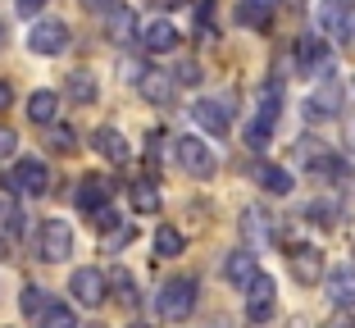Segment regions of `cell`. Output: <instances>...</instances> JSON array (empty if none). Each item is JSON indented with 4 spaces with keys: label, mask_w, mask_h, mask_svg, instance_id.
I'll return each instance as SVG.
<instances>
[{
    "label": "cell",
    "mask_w": 355,
    "mask_h": 328,
    "mask_svg": "<svg viewBox=\"0 0 355 328\" xmlns=\"http://www.w3.org/2000/svg\"><path fill=\"white\" fill-rule=\"evenodd\" d=\"M333 328H346V324H333Z\"/></svg>",
    "instance_id": "b9f144b4"
},
{
    "label": "cell",
    "mask_w": 355,
    "mask_h": 328,
    "mask_svg": "<svg viewBox=\"0 0 355 328\" xmlns=\"http://www.w3.org/2000/svg\"><path fill=\"white\" fill-rule=\"evenodd\" d=\"M287 265H292V278L305 287L324 283V251L319 246H296L292 255H287Z\"/></svg>",
    "instance_id": "8992f818"
},
{
    "label": "cell",
    "mask_w": 355,
    "mask_h": 328,
    "mask_svg": "<svg viewBox=\"0 0 355 328\" xmlns=\"http://www.w3.org/2000/svg\"><path fill=\"white\" fill-rule=\"evenodd\" d=\"M255 119H264V123H278V87H264L260 92V110H255Z\"/></svg>",
    "instance_id": "4316f807"
},
{
    "label": "cell",
    "mask_w": 355,
    "mask_h": 328,
    "mask_svg": "<svg viewBox=\"0 0 355 328\" xmlns=\"http://www.w3.org/2000/svg\"><path fill=\"white\" fill-rule=\"evenodd\" d=\"M10 155H14V132L0 123V159H10Z\"/></svg>",
    "instance_id": "d6a6232c"
},
{
    "label": "cell",
    "mask_w": 355,
    "mask_h": 328,
    "mask_svg": "<svg viewBox=\"0 0 355 328\" xmlns=\"http://www.w3.org/2000/svg\"><path fill=\"white\" fill-rule=\"evenodd\" d=\"M223 274H228V283H232V287H246L255 274H260V269H255V255H251V251H232V255H228V269H223Z\"/></svg>",
    "instance_id": "e0dca14e"
},
{
    "label": "cell",
    "mask_w": 355,
    "mask_h": 328,
    "mask_svg": "<svg viewBox=\"0 0 355 328\" xmlns=\"http://www.w3.org/2000/svg\"><path fill=\"white\" fill-rule=\"evenodd\" d=\"M23 315H42L46 310V287H23Z\"/></svg>",
    "instance_id": "f1b7e54d"
},
{
    "label": "cell",
    "mask_w": 355,
    "mask_h": 328,
    "mask_svg": "<svg viewBox=\"0 0 355 328\" xmlns=\"http://www.w3.org/2000/svg\"><path fill=\"white\" fill-rule=\"evenodd\" d=\"M42 328H83L73 315V306H46L42 310Z\"/></svg>",
    "instance_id": "cb8c5ba5"
},
{
    "label": "cell",
    "mask_w": 355,
    "mask_h": 328,
    "mask_svg": "<svg viewBox=\"0 0 355 328\" xmlns=\"http://www.w3.org/2000/svg\"><path fill=\"white\" fill-rule=\"evenodd\" d=\"M87 328H105V324H87Z\"/></svg>",
    "instance_id": "60d3db41"
},
{
    "label": "cell",
    "mask_w": 355,
    "mask_h": 328,
    "mask_svg": "<svg viewBox=\"0 0 355 328\" xmlns=\"http://www.w3.org/2000/svg\"><path fill=\"white\" fill-rule=\"evenodd\" d=\"M287 5H292V10H301V5H305V0H287Z\"/></svg>",
    "instance_id": "74e56055"
},
{
    "label": "cell",
    "mask_w": 355,
    "mask_h": 328,
    "mask_svg": "<svg viewBox=\"0 0 355 328\" xmlns=\"http://www.w3.org/2000/svg\"><path fill=\"white\" fill-rule=\"evenodd\" d=\"M355 19V0H324L319 5V32L324 37H346Z\"/></svg>",
    "instance_id": "ba28073f"
},
{
    "label": "cell",
    "mask_w": 355,
    "mask_h": 328,
    "mask_svg": "<svg viewBox=\"0 0 355 328\" xmlns=\"http://www.w3.org/2000/svg\"><path fill=\"white\" fill-rule=\"evenodd\" d=\"M337 110H342V87H337L333 78H328V83L319 87V92H314L310 101H305V114H310V119H333Z\"/></svg>",
    "instance_id": "4fadbf2b"
},
{
    "label": "cell",
    "mask_w": 355,
    "mask_h": 328,
    "mask_svg": "<svg viewBox=\"0 0 355 328\" xmlns=\"http://www.w3.org/2000/svg\"><path fill=\"white\" fill-rule=\"evenodd\" d=\"M73 128H51V150H60V155H69L73 150Z\"/></svg>",
    "instance_id": "1f68e13d"
},
{
    "label": "cell",
    "mask_w": 355,
    "mask_h": 328,
    "mask_svg": "<svg viewBox=\"0 0 355 328\" xmlns=\"http://www.w3.org/2000/svg\"><path fill=\"white\" fill-rule=\"evenodd\" d=\"M73 255V228L64 219H46L42 223V260H51V265H60V260H69Z\"/></svg>",
    "instance_id": "277c9868"
},
{
    "label": "cell",
    "mask_w": 355,
    "mask_h": 328,
    "mask_svg": "<svg viewBox=\"0 0 355 328\" xmlns=\"http://www.w3.org/2000/svg\"><path fill=\"white\" fill-rule=\"evenodd\" d=\"M69 96H73L78 105H92V101H96V78H92V69H73V74H69Z\"/></svg>",
    "instance_id": "7402d4cb"
},
{
    "label": "cell",
    "mask_w": 355,
    "mask_h": 328,
    "mask_svg": "<svg viewBox=\"0 0 355 328\" xmlns=\"http://www.w3.org/2000/svg\"><path fill=\"white\" fill-rule=\"evenodd\" d=\"M141 96L150 105H173V96H178L173 74L168 69H141Z\"/></svg>",
    "instance_id": "9c48e42d"
},
{
    "label": "cell",
    "mask_w": 355,
    "mask_h": 328,
    "mask_svg": "<svg viewBox=\"0 0 355 328\" xmlns=\"http://www.w3.org/2000/svg\"><path fill=\"white\" fill-rule=\"evenodd\" d=\"M92 146H96V155H105L110 164H128V141H123V132H114V128H96V137H92Z\"/></svg>",
    "instance_id": "5bb4252c"
},
{
    "label": "cell",
    "mask_w": 355,
    "mask_h": 328,
    "mask_svg": "<svg viewBox=\"0 0 355 328\" xmlns=\"http://www.w3.org/2000/svg\"><path fill=\"white\" fill-rule=\"evenodd\" d=\"M173 155H178V164H182L191 178H209V173H214V146H205L200 137H178Z\"/></svg>",
    "instance_id": "3957f363"
},
{
    "label": "cell",
    "mask_w": 355,
    "mask_h": 328,
    "mask_svg": "<svg viewBox=\"0 0 355 328\" xmlns=\"http://www.w3.org/2000/svg\"><path fill=\"white\" fill-rule=\"evenodd\" d=\"M150 5H159V10H173V5H182V0H150Z\"/></svg>",
    "instance_id": "8d00e7d4"
},
{
    "label": "cell",
    "mask_w": 355,
    "mask_h": 328,
    "mask_svg": "<svg viewBox=\"0 0 355 328\" xmlns=\"http://www.w3.org/2000/svg\"><path fill=\"white\" fill-rule=\"evenodd\" d=\"M46 5H51V0H19V14H23V19H32V14L46 10Z\"/></svg>",
    "instance_id": "e575fe53"
},
{
    "label": "cell",
    "mask_w": 355,
    "mask_h": 328,
    "mask_svg": "<svg viewBox=\"0 0 355 328\" xmlns=\"http://www.w3.org/2000/svg\"><path fill=\"white\" fill-rule=\"evenodd\" d=\"M55 114H60V96L55 92H37L28 101V119L32 123H55Z\"/></svg>",
    "instance_id": "ffe728a7"
},
{
    "label": "cell",
    "mask_w": 355,
    "mask_h": 328,
    "mask_svg": "<svg viewBox=\"0 0 355 328\" xmlns=\"http://www.w3.org/2000/svg\"><path fill=\"white\" fill-rule=\"evenodd\" d=\"M5 182H10L19 196H46V191H51V169H46L42 159H19Z\"/></svg>",
    "instance_id": "7a4b0ae2"
},
{
    "label": "cell",
    "mask_w": 355,
    "mask_h": 328,
    "mask_svg": "<svg viewBox=\"0 0 355 328\" xmlns=\"http://www.w3.org/2000/svg\"><path fill=\"white\" fill-rule=\"evenodd\" d=\"M241 228H246V237L255 233V242H264V237H269V223H264L260 210H246V214H241Z\"/></svg>",
    "instance_id": "f546056e"
},
{
    "label": "cell",
    "mask_w": 355,
    "mask_h": 328,
    "mask_svg": "<svg viewBox=\"0 0 355 328\" xmlns=\"http://www.w3.org/2000/svg\"><path fill=\"white\" fill-rule=\"evenodd\" d=\"M110 283H114L119 306H137V287H132V274H128V269H110Z\"/></svg>",
    "instance_id": "d4e9b609"
},
{
    "label": "cell",
    "mask_w": 355,
    "mask_h": 328,
    "mask_svg": "<svg viewBox=\"0 0 355 328\" xmlns=\"http://www.w3.org/2000/svg\"><path fill=\"white\" fill-rule=\"evenodd\" d=\"M83 5H87L92 14H114V10H119V0H83Z\"/></svg>",
    "instance_id": "836d02e7"
},
{
    "label": "cell",
    "mask_w": 355,
    "mask_h": 328,
    "mask_svg": "<svg viewBox=\"0 0 355 328\" xmlns=\"http://www.w3.org/2000/svg\"><path fill=\"white\" fill-rule=\"evenodd\" d=\"M10 101H14V87H10V83H0V110L10 105Z\"/></svg>",
    "instance_id": "d590c367"
},
{
    "label": "cell",
    "mask_w": 355,
    "mask_h": 328,
    "mask_svg": "<svg viewBox=\"0 0 355 328\" xmlns=\"http://www.w3.org/2000/svg\"><path fill=\"white\" fill-rule=\"evenodd\" d=\"M155 310L168 324L187 319L191 310H196V283H191V278H168V283L159 287V297H155Z\"/></svg>",
    "instance_id": "6da1fadb"
},
{
    "label": "cell",
    "mask_w": 355,
    "mask_h": 328,
    "mask_svg": "<svg viewBox=\"0 0 355 328\" xmlns=\"http://www.w3.org/2000/svg\"><path fill=\"white\" fill-rule=\"evenodd\" d=\"M191 114H196V123L205 128V132H214V137H223V132L232 128V114H228V105H223V101H196V110H191Z\"/></svg>",
    "instance_id": "7c38bea8"
},
{
    "label": "cell",
    "mask_w": 355,
    "mask_h": 328,
    "mask_svg": "<svg viewBox=\"0 0 355 328\" xmlns=\"http://www.w3.org/2000/svg\"><path fill=\"white\" fill-rule=\"evenodd\" d=\"M0 46H5V23H0Z\"/></svg>",
    "instance_id": "f35d334b"
},
{
    "label": "cell",
    "mask_w": 355,
    "mask_h": 328,
    "mask_svg": "<svg viewBox=\"0 0 355 328\" xmlns=\"http://www.w3.org/2000/svg\"><path fill=\"white\" fill-rule=\"evenodd\" d=\"M296 69H301V74H324L328 69L324 37H301V42H296Z\"/></svg>",
    "instance_id": "8fae6325"
},
{
    "label": "cell",
    "mask_w": 355,
    "mask_h": 328,
    "mask_svg": "<svg viewBox=\"0 0 355 328\" xmlns=\"http://www.w3.org/2000/svg\"><path fill=\"white\" fill-rule=\"evenodd\" d=\"M132 205H137V210H146V214H155V210H159V191H155V182H146V178L137 182V187H132Z\"/></svg>",
    "instance_id": "484cf974"
},
{
    "label": "cell",
    "mask_w": 355,
    "mask_h": 328,
    "mask_svg": "<svg viewBox=\"0 0 355 328\" xmlns=\"http://www.w3.org/2000/svg\"><path fill=\"white\" fill-rule=\"evenodd\" d=\"M182 246H187V242H182V233H178V228H168V223L155 233V255H159V260H173V255H182Z\"/></svg>",
    "instance_id": "603a6c76"
},
{
    "label": "cell",
    "mask_w": 355,
    "mask_h": 328,
    "mask_svg": "<svg viewBox=\"0 0 355 328\" xmlns=\"http://www.w3.org/2000/svg\"><path fill=\"white\" fill-rule=\"evenodd\" d=\"M105 201H110V182H105V178H83V187H78V205H83V210H101Z\"/></svg>",
    "instance_id": "44dd1931"
},
{
    "label": "cell",
    "mask_w": 355,
    "mask_h": 328,
    "mask_svg": "<svg viewBox=\"0 0 355 328\" xmlns=\"http://www.w3.org/2000/svg\"><path fill=\"white\" fill-rule=\"evenodd\" d=\"M273 301H278V287H273L269 274H255L251 283H246V315L255 319V324H264V319L273 315Z\"/></svg>",
    "instance_id": "5b68a950"
},
{
    "label": "cell",
    "mask_w": 355,
    "mask_h": 328,
    "mask_svg": "<svg viewBox=\"0 0 355 328\" xmlns=\"http://www.w3.org/2000/svg\"><path fill=\"white\" fill-rule=\"evenodd\" d=\"M132 328H150V324H132Z\"/></svg>",
    "instance_id": "ab89813d"
},
{
    "label": "cell",
    "mask_w": 355,
    "mask_h": 328,
    "mask_svg": "<svg viewBox=\"0 0 355 328\" xmlns=\"http://www.w3.org/2000/svg\"><path fill=\"white\" fill-rule=\"evenodd\" d=\"M69 292H73L78 306H101L105 301V274L101 269H78L73 283H69Z\"/></svg>",
    "instance_id": "30bf717a"
},
{
    "label": "cell",
    "mask_w": 355,
    "mask_h": 328,
    "mask_svg": "<svg viewBox=\"0 0 355 328\" xmlns=\"http://www.w3.org/2000/svg\"><path fill=\"white\" fill-rule=\"evenodd\" d=\"M173 83H182V87H196V83H200V64H196V60H182V64L173 69Z\"/></svg>",
    "instance_id": "4dcf8cb0"
},
{
    "label": "cell",
    "mask_w": 355,
    "mask_h": 328,
    "mask_svg": "<svg viewBox=\"0 0 355 328\" xmlns=\"http://www.w3.org/2000/svg\"><path fill=\"white\" fill-rule=\"evenodd\" d=\"M255 178H260V187H264V191H273V196H287V191L296 187L292 173L282 169V164H260V169H255Z\"/></svg>",
    "instance_id": "ac0fdd59"
},
{
    "label": "cell",
    "mask_w": 355,
    "mask_h": 328,
    "mask_svg": "<svg viewBox=\"0 0 355 328\" xmlns=\"http://www.w3.org/2000/svg\"><path fill=\"white\" fill-rule=\"evenodd\" d=\"M19 205H14V196H5V191H0V228H5V233H19Z\"/></svg>",
    "instance_id": "83f0119b"
},
{
    "label": "cell",
    "mask_w": 355,
    "mask_h": 328,
    "mask_svg": "<svg viewBox=\"0 0 355 328\" xmlns=\"http://www.w3.org/2000/svg\"><path fill=\"white\" fill-rule=\"evenodd\" d=\"M324 292H328V301H333V306L351 310L355 306V269H337V274L324 283Z\"/></svg>",
    "instance_id": "2e32d148"
},
{
    "label": "cell",
    "mask_w": 355,
    "mask_h": 328,
    "mask_svg": "<svg viewBox=\"0 0 355 328\" xmlns=\"http://www.w3.org/2000/svg\"><path fill=\"white\" fill-rule=\"evenodd\" d=\"M278 5L282 0H241V23H246V28H269Z\"/></svg>",
    "instance_id": "d6986e66"
},
{
    "label": "cell",
    "mask_w": 355,
    "mask_h": 328,
    "mask_svg": "<svg viewBox=\"0 0 355 328\" xmlns=\"http://www.w3.org/2000/svg\"><path fill=\"white\" fill-rule=\"evenodd\" d=\"M141 46H146L150 55H164V51H173L178 46V28L168 19H155V23H146V32H141Z\"/></svg>",
    "instance_id": "9a60e30c"
},
{
    "label": "cell",
    "mask_w": 355,
    "mask_h": 328,
    "mask_svg": "<svg viewBox=\"0 0 355 328\" xmlns=\"http://www.w3.org/2000/svg\"><path fill=\"white\" fill-rule=\"evenodd\" d=\"M28 46H32L37 55H60L64 46H69V28H64V23H55V19L32 23V32H28Z\"/></svg>",
    "instance_id": "52a82bcc"
}]
</instances>
